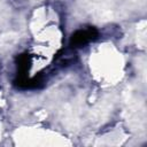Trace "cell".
I'll return each instance as SVG.
<instances>
[{
  "instance_id": "obj_1",
  "label": "cell",
  "mask_w": 147,
  "mask_h": 147,
  "mask_svg": "<svg viewBox=\"0 0 147 147\" xmlns=\"http://www.w3.org/2000/svg\"><path fill=\"white\" fill-rule=\"evenodd\" d=\"M92 33L93 30H85V31H78L74 37H72V42L76 45H83L86 44L92 39Z\"/></svg>"
}]
</instances>
